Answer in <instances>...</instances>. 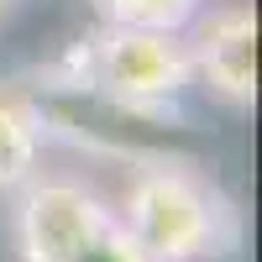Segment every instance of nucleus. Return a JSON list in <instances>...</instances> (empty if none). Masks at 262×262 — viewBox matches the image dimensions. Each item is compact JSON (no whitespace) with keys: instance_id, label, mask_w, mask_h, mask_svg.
<instances>
[{"instance_id":"obj_5","label":"nucleus","mask_w":262,"mask_h":262,"mask_svg":"<svg viewBox=\"0 0 262 262\" xmlns=\"http://www.w3.org/2000/svg\"><path fill=\"white\" fill-rule=\"evenodd\" d=\"M42 163V116L0 84V189H21Z\"/></svg>"},{"instance_id":"obj_2","label":"nucleus","mask_w":262,"mask_h":262,"mask_svg":"<svg viewBox=\"0 0 262 262\" xmlns=\"http://www.w3.org/2000/svg\"><path fill=\"white\" fill-rule=\"evenodd\" d=\"M69 90H84L137 121L179 116V100L189 95V48L184 32H147V27H100L79 37L63 63L53 69Z\"/></svg>"},{"instance_id":"obj_1","label":"nucleus","mask_w":262,"mask_h":262,"mask_svg":"<svg viewBox=\"0 0 262 262\" xmlns=\"http://www.w3.org/2000/svg\"><path fill=\"white\" fill-rule=\"evenodd\" d=\"M121 221L152 262H205L242 247V215L194 163L147 158L121 194Z\"/></svg>"},{"instance_id":"obj_7","label":"nucleus","mask_w":262,"mask_h":262,"mask_svg":"<svg viewBox=\"0 0 262 262\" xmlns=\"http://www.w3.org/2000/svg\"><path fill=\"white\" fill-rule=\"evenodd\" d=\"M16 6H21V0H0V21H6V16H11Z\"/></svg>"},{"instance_id":"obj_4","label":"nucleus","mask_w":262,"mask_h":262,"mask_svg":"<svg viewBox=\"0 0 262 262\" xmlns=\"http://www.w3.org/2000/svg\"><path fill=\"white\" fill-rule=\"evenodd\" d=\"M189 74L200 90H210L231 111H252L257 100V16L242 0L200 11L184 27Z\"/></svg>"},{"instance_id":"obj_3","label":"nucleus","mask_w":262,"mask_h":262,"mask_svg":"<svg viewBox=\"0 0 262 262\" xmlns=\"http://www.w3.org/2000/svg\"><path fill=\"white\" fill-rule=\"evenodd\" d=\"M11 231L21 262H152L121 210L79 179H27Z\"/></svg>"},{"instance_id":"obj_6","label":"nucleus","mask_w":262,"mask_h":262,"mask_svg":"<svg viewBox=\"0 0 262 262\" xmlns=\"http://www.w3.org/2000/svg\"><path fill=\"white\" fill-rule=\"evenodd\" d=\"M105 27H147V32H184L205 0H90Z\"/></svg>"}]
</instances>
